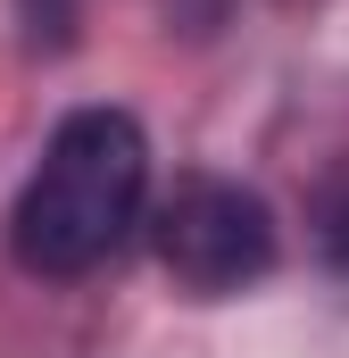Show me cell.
Instances as JSON below:
<instances>
[{
	"instance_id": "obj_1",
	"label": "cell",
	"mask_w": 349,
	"mask_h": 358,
	"mask_svg": "<svg viewBox=\"0 0 349 358\" xmlns=\"http://www.w3.org/2000/svg\"><path fill=\"white\" fill-rule=\"evenodd\" d=\"M142 192H150V142L125 108H67L34 183L17 192V217H8V242H17V267L34 275H91L125 225L142 217Z\"/></svg>"
},
{
	"instance_id": "obj_2",
	"label": "cell",
	"mask_w": 349,
	"mask_h": 358,
	"mask_svg": "<svg viewBox=\"0 0 349 358\" xmlns=\"http://www.w3.org/2000/svg\"><path fill=\"white\" fill-rule=\"evenodd\" d=\"M158 267L191 300H225L274 267V217L250 183L233 176H183L158 208Z\"/></svg>"
},
{
	"instance_id": "obj_3",
	"label": "cell",
	"mask_w": 349,
	"mask_h": 358,
	"mask_svg": "<svg viewBox=\"0 0 349 358\" xmlns=\"http://www.w3.org/2000/svg\"><path fill=\"white\" fill-rule=\"evenodd\" d=\"M316 225H325V259L349 275V176L325 192V208H316Z\"/></svg>"
}]
</instances>
